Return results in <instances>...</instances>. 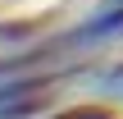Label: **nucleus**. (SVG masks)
<instances>
[{
    "instance_id": "1",
    "label": "nucleus",
    "mask_w": 123,
    "mask_h": 119,
    "mask_svg": "<svg viewBox=\"0 0 123 119\" xmlns=\"http://www.w3.org/2000/svg\"><path fill=\"white\" fill-rule=\"evenodd\" d=\"M123 37V0H105L87 23L73 28V41L78 46H91V41H119Z\"/></svg>"
},
{
    "instance_id": "2",
    "label": "nucleus",
    "mask_w": 123,
    "mask_h": 119,
    "mask_svg": "<svg viewBox=\"0 0 123 119\" xmlns=\"http://www.w3.org/2000/svg\"><path fill=\"white\" fill-rule=\"evenodd\" d=\"M46 119H123V110L105 105V101H82V105H64V110H55Z\"/></svg>"
},
{
    "instance_id": "3",
    "label": "nucleus",
    "mask_w": 123,
    "mask_h": 119,
    "mask_svg": "<svg viewBox=\"0 0 123 119\" xmlns=\"http://www.w3.org/2000/svg\"><path fill=\"white\" fill-rule=\"evenodd\" d=\"M96 87H100V92H105L110 101H123V60L96 73Z\"/></svg>"
}]
</instances>
